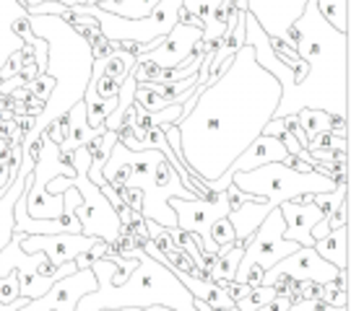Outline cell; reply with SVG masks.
I'll use <instances>...</instances> for the list:
<instances>
[{"label": "cell", "instance_id": "1", "mask_svg": "<svg viewBox=\"0 0 351 311\" xmlns=\"http://www.w3.org/2000/svg\"><path fill=\"white\" fill-rule=\"evenodd\" d=\"M281 83L258 65L250 44L232 57L229 68L193 96L188 114L177 120L180 161L190 172L213 182L250 146L274 117Z\"/></svg>", "mask_w": 351, "mask_h": 311}, {"label": "cell", "instance_id": "2", "mask_svg": "<svg viewBox=\"0 0 351 311\" xmlns=\"http://www.w3.org/2000/svg\"><path fill=\"white\" fill-rule=\"evenodd\" d=\"M287 44L307 62V75L302 83L281 91L274 117L297 114L304 107L349 117V34L336 31L320 16L315 0H307L302 16L287 29Z\"/></svg>", "mask_w": 351, "mask_h": 311}, {"label": "cell", "instance_id": "3", "mask_svg": "<svg viewBox=\"0 0 351 311\" xmlns=\"http://www.w3.org/2000/svg\"><path fill=\"white\" fill-rule=\"evenodd\" d=\"M128 257H136L138 267L130 273L123 286H110L107 278L117 270V265L107 257L91 262V270L97 275L99 288L86 293L78 301L75 311H101V309H125V306H154L162 303L175 311H195L190 290L175 278L169 267L149 257L141 247H133Z\"/></svg>", "mask_w": 351, "mask_h": 311}, {"label": "cell", "instance_id": "4", "mask_svg": "<svg viewBox=\"0 0 351 311\" xmlns=\"http://www.w3.org/2000/svg\"><path fill=\"white\" fill-rule=\"evenodd\" d=\"M232 185L252 198H263L271 211L281 202H289L307 192L317 195V192H333L339 187L330 176H323L317 172H294L281 161L265 163L252 172H234Z\"/></svg>", "mask_w": 351, "mask_h": 311}, {"label": "cell", "instance_id": "5", "mask_svg": "<svg viewBox=\"0 0 351 311\" xmlns=\"http://www.w3.org/2000/svg\"><path fill=\"white\" fill-rule=\"evenodd\" d=\"M284 228H287L284 215H281L278 208H274L265 215L263 224L255 228V234L247 239V244L242 249V260H239V267L237 273H234V283H245L247 270H250L252 265H258L263 270H271L276 262H281L291 252L300 249V244L284 239Z\"/></svg>", "mask_w": 351, "mask_h": 311}, {"label": "cell", "instance_id": "6", "mask_svg": "<svg viewBox=\"0 0 351 311\" xmlns=\"http://www.w3.org/2000/svg\"><path fill=\"white\" fill-rule=\"evenodd\" d=\"M169 208L177 215V228H185L190 234H195L201 241V252L206 254H219V247L211 241V226L213 221L229 215V202H226V192H219L213 200H169Z\"/></svg>", "mask_w": 351, "mask_h": 311}, {"label": "cell", "instance_id": "7", "mask_svg": "<svg viewBox=\"0 0 351 311\" xmlns=\"http://www.w3.org/2000/svg\"><path fill=\"white\" fill-rule=\"evenodd\" d=\"M97 288H99V283H97V275L91 267L75 270L73 275H65L58 283H52V288L45 296L32 299L19 311H75L78 301Z\"/></svg>", "mask_w": 351, "mask_h": 311}, {"label": "cell", "instance_id": "8", "mask_svg": "<svg viewBox=\"0 0 351 311\" xmlns=\"http://www.w3.org/2000/svg\"><path fill=\"white\" fill-rule=\"evenodd\" d=\"M276 275H287L291 280H313V283H330V280H336V275L339 270L326 262L313 247H300L297 252H291L289 257H284L281 262H276L271 270H265L263 275V286L271 280V278H276Z\"/></svg>", "mask_w": 351, "mask_h": 311}, {"label": "cell", "instance_id": "9", "mask_svg": "<svg viewBox=\"0 0 351 311\" xmlns=\"http://www.w3.org/2000/svg\"><path fill=\"white\" fill-rule=\"evenodd\" d=\"M97 241L99 239L86 236V234H32V236H24L21 249L26 254L45 252L52 267H60L65 262L75 260L78 254L88 252Z\"/></svg>", "mask_w": 351, "mask_h": 311}, {"label": "cell", "instance_id": "10", "mask_svg": "<svg viewBox=\"0 0 351 311\" xmlns=\"http://www.w3.org/2000/svg\"><path fill=\"white\" fill-rule=\"evenodd\" d=\"M307 0H247V11L255 16L268 37L287 42V29L302 16Z\"/></svg>", "mask_w": 351, "mask_h": 311}, {"label": "cell", "instance_id": "11", "mask_svg": "<svg viewBox=\"0 0 351 311\" xmlns=\"http://www.w3.org/2000/svg\"><path fill=\"white\" fill-rule=\"evenodd\" d=\"M278 211L284 215V239L287 241H294V244H300V247H313L315 239H313V226L320 221V218H326L323 211L315 205V202H307V205H300V202H281L278 205Z\"/></svg>", "mask_w": 351, "mask_h": 311}, {"label": "cell", "instance_id": "12", "mask_svg": "<svg viewBox=\"0 0 351 311\" xmlns=\"http://www.w3.org/2000/svg\"><path fill=\"white\" fill-rule=\"evenodd\" d=\"M289 153L284 148V143L278 137L271 135H258L252 140L247 148L239 153L237 159L232 161V166L226 172H252L258 166H265V163H274V161H284Z\"/></svg>", "mask_w": 351, "mask_h": 311}, {"label": "cell", "instance_id": "13", "mask_svg": "<svg viewBox=\"0 0 351 311\" xmlns=\"http://www.w3.org/2000/svg\"><path fill=\"white\" fill-rule=\"evenodd\" d=\"M26 234L21 231H13L11 241L0 249V278L8 275L11 270H19V273H37L42 265H47V254L45 252H32L26 254L21 249V241H24Z\"/></svg>", "mask_w": 351, "mask_h": 311}, {"label": "cell", "instance_id": "14", "mask_svg": "<svg viewBox=\"0 0 351 311\" xmlns=\"http://www.w3.org/2000/svg\"><path fill=\"white\" fill-rule=\"evenodd\" d=\"M68 117V137L63 140V146H60V153H73L75 148H81V146H88L94 137H99L107 127H91L86 120V104L84 99L75 101L73 107L65 112Z\"/></svg>", "mask_w": 351, "mask_h": 311}, {"label": "cell", "instance_id": "15", "mask_svg": "<svg viewBox=\"0 0 351 311\" xmlns=\"http://www.w3.org/2000/svg\"><path fill=\"white\" fill-rule=\"evenodd\" d=\"M313 249L326 262H330L336 270L349 267V224L326 234L323 239H317L313 244Z\"/></svg>", "mask_w": 351, "mask_h": 311}, {"label": "cell", "instance_id": "16", "mask_svg": "<svg viewBox=\"0 0 351 311\" xmlns=\"http://www.w3.org/2000/svg\"><path fill=\"white\" fill-rule=\"evenodd\" d=\"M239 260H242V247L239 244H232V247H221L219 252V260L213 262L211 267V280L219 283V280H234V273L239 267Z\"/></svg>", "mask_w": 351, "mask_h": 311}, {"label": "cell", "instance_id": "17", "mask_svg": "<svg viewBox=\"0 0 351 311\" xmlns=\"http://www.w3.org/2000/svg\"><path fill=\"white\" fill-rule=\"evenodd\" d=\"M315 5L336 31L349 34V0H315Z\"/></svg>", "mask_w": 351, "mask_h": 311}, {"label": "cell", "instance_id": "18", "mask_svg": "<svg viewBox=\"0 0 351 311\" xmlns=\"http://www.w3.org/2000/svg\"><path fill=\"white\" fill-rule=\"evenodd\" d=\"M136 68V55H130V52H125V50H117L107 57V60H101V73L104 75H112L114 81H125L128 78V73Z\"/></svg>", "mask_w": 351, "mask_h": 311}, {"label": "cell", "instance_id": "19", "mask_svg": "<svg viewBox=\"0 0 351 311\" xmlns=\"http://www.w3.org/2000/svg\"><path fill=\"white\" fill-rule=\"evenodd\" d=\"M328 117H330V114L323 112V109H310V107H304V109L297 112V122H300V127L307 133V137H313V135H317V133H326L328 130Z\"/></svg>", "mask_w": 351, "mask_h": 311}, {"label": "cell", "instance_id": "20", "mask_svg": "<svg viewBox=\"0 0 351 311\" xmlns=\"http://www.w3.org/2000/svg\"><path fill=\"white\" fill-rule=\"evenodd\" d=\"M341 148H349V137H341L336 133H317L307 140V150H341Z\"/></svg>", "mask_w": 351, "mask_h": 311}, {"label": "cell", "instance_id": "21", "mask_svg": "<svg viewBox=\"0 0 351 311\" xmlns=\"http://www.w3.org/2000/svg\"><path fill=\"white\" fill-rule=\"evenodd\" d=\"M211 241L219 247V252H221V247H232L234 244V228H232V224H229V218H219V221H213L211 226Z\"/></svg>", "mask_w": 351, "mask_h": 311}, {"label": "cell", "instance_id": "22", "mask_svg": "<svg viewBox=\"0 0 351 311\" xmlns=\"http://www.w3.org/2000/svg\"><path fill=\"white\" fill-rule=\"evenodd\" d=\"M86 86H94V94H97L99 99L107 101V99H117V94H120V86H123V83H120V81H114L112 75L101 73L94 83H86Z\"/></svg>", "mask_w": 351, "mask_h": 311}, {"label": "cell", "instance_id": "23", "mask_svg": "<svg viewBox=\"0 0 351 311\" xmlns=\"http://www.w3.org/2000/svg\"><path fill=\"white\" fill-rule=\"evenodd\" d=\"M16 299H21V293H19V270H11L8 275L0 278V303H13Z\"/></svg>", "mask_w": 351, "mask_h": 311}, {"label": "cell", "instance_id": "24", "mask_svg": "<svg viewBox=\"0 0 351 311\" xmlns=\"http://www.w3.org/2000/svg\"><path fill=\"white\" fill-rule=\"evenodd\" d=\"M320 299L330 303V306H349V290H343L336 280H330V283H323Z\"/></svg>", "mask_w": 351, "mask_h": 311}, {"label": "cell", "instance_id": "25", "mask_svg": "<svg viewBox=\"0 0 351 311\" xmlns=\"http://www.w3.org/2000/svg\"><path fill=\"white\" fill-rule=\"evenodd\" d=\"M45 133H47V137H50L52 143L60 148L63 146V140L68 137V117H58V120H52L47 127H45Z\"/></svg>", "mask_w": 351, "mask_h": 311}, {"label": "cell", "instance_id": "26", "mask_svg": "<svg viewBox=\"0 0 351 311\" xmlns=\"http://www.w3.org/2000/svg\"><path fill=\"white\" fill-rule=\"evenodd\" d=\"M88 47H91V60H107V57H110V55L117 50L112 42L104 37V34H99V37H97L94 42H91V44H88Z\"/></svg>", "mask_w": 351, "mask_h": 311}, {"label": "cell", "instance_id": "27", "mask_svg": "<svg viewBox=\"0 0 351 311\" xmlns=\"http://www.w3.org/2000/svg\"><path fill=\"white\" fill-rule=\"evenodd\" d=\"M21 68H24V55H21V50H16L11 57H8V62L0 68V81H8L13 75H19Z\"/></svg>", "mask_w": 351, "mask_h": 311}, {"label": "cell", "instance_id": "28", "mask_svg": "<svg viewBox=\"0 0 351 311\" xmlns=\"http://www.w3.org/2000/svg\"><path fill=\"white\" fill-rule=\"evenodd\" d=\"M13 31H16L19 37H24L29 44H34V42H37V34H34V31H32V26H29V16L19 18V21H13Z\"/></svg>", "mask_w": 351, "mask_h": 311}, {"label": "cell", "instance_id": "29", "mask_svg": "<svg viewBox=\"0 0 351 311\" xmlns=\"http://www.w3.org/2000/svg\"><path fill=\"white\" fill-rule=\"evenodd\" d=\"M323 283H313V280H302L300 283V301L302 299H320Z\"/></svg>", "mask_w": 351, "mask_h": 311}, {"label": "cell", "instance_id": "30", "mask_svg": "<svg viewBox=\"0 0 351 311\" xmlns=\"http://www.w3.org/2000/svg\"><path fill=\"white\" fill-rule=\"evenodd\" d=\"M291 309V299L289 296H276L274 301H268L265 306H261V309L255 311H289Z\"/></svg>", "mask_w": 351, "mask_h": 311}, {"label": "cell", "instance_id": "31", "mask_svg": "<svg viewBox=\"0 0 351 311\" xmlns=\"http://www.w3.org/2000/svg\"><path fill=\"white\" fill-rule=\"evenodd\" d=\"M263 275H265L263 267H258V265H252L250 270H247V278H245V283H247V286H250V288L263 286Z\"/></svg>", "mask_w": 351, "mask_h": 311}, {"label": "cell", "instance_id": "32", "mask_svg": "<svg viewBox=\"0 0 351 311\" xmlns=\"http://www.w3.org/2000/svg\"><path fill=\"white\" fill-rule=\"evenodd\" d=\"M101 311H175V309L162 306V303H154V306H143V309H138V306H125V309H101Z\"/></svg>", "mask_w": 351, "mask_h": 311}, {"label": "cell", "instance_id": "33", "mask_svg": "<svg viewBox=\"0 0 351 311\" xmlns=\"http://www.w3.org/2000/svg\"><path fill=\"white\" fill-rule=\"evenodd\" d=\"M26 303H29V299L21 296V299H16L13 303H0V311H19L21 306H26Z\"/></svg>", "mask_w": 351, "mask_h": 311}, {"label": "cell", "instance_id": "34", "mask_svg": "<svg viewBox=\"0 0 351 311\" xmlns=\"http://www.w3.org/2000/svg\"><path fill=\"white\" fill-rule=\"evenodd\" d=\"M323 311H349V306H330V303H328Z\"/></svg>", "mask_w": 351, "mask_h": 311}, {"label": "cell", "instance_id": "35", "mask_svg": "<svg viewBox=\"0 0 351 311\" xmlns=\"http://www.w3.org/2000/svg\"><path fill=\"white\" fill-rule=\"evenodd\" d=\"M16 3H19V5H21V8L26 11V0H16Z\"/></svg>", "mask_w": 351, "mask_h": 311}]
</instances>
